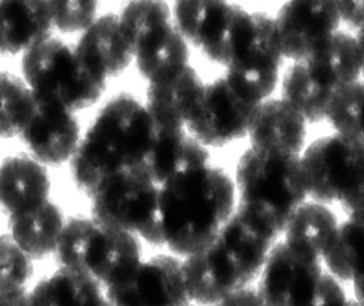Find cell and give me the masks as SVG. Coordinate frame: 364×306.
I'll return each mask as SVG.
<instances>
[{"instance_id":"cell-27","label":"cell","mask_w":364,"mask_h":306,"mask_svg":"<svg viewBox=\"0 0 364 306\" xmlns=\"http://www.w3.org/2000/svg\"><path fill=\"white\" fill-rule=\"evenodd\" d=\"M321 263L350 289L363 283L364 224L345 217Z\"/></svg>"},{"instance_id":"cell-25","label":"cell","mask_w":364,"mask_h":306,"mask_svg":"<svg viewBox=\"0 0 364 306\" xmlns=\"http://www.w3.org/2000/svg\"><path fill=\"white\" fill-rule=\"evenodd\" d=\"M76 45L106 78L121 75L134 59L120 16L114 13L97 18L82 33Z\"/></svg>"},{"instance_id":"cell-11","label":"cell","mask_w":364,"mask_h":306,"mask_svg":"<svg viewBox=\"0 0 364 306\" xmlns=\"http://www.w3.org/2000/svg\"><path fill=\"white\" fill-rule=\"evenodd\" d=\"M287 62L274 16L255 11L252 24L225 67V75L242 93L263 103L278 95Z\"/></svg>"},{"instance_id":"cell-19","label":"cell","mask_w":364,"mask_h":306,"mask_svg":"<svg viewBox=\"0 0 364 306\" xmlns=\"http://www.w3.org/2000/svg\"><path fill=\"white\" fill-rule=\"evenodd\" d=\"M205 84L191 65L149 82L146 107L155 125L165 129H185Z\"/></svg>"},{"instance_id":"cell-17","label":"cell","mask_w":364,"mask_h":306,"mask_svg":"<svg viewBox=\"0 0 364 306\" xmlns=\"http://www.w3.org/2000/svg\"><path fill=\"white\" fill-rule=\"evenodd\" d=\"M20 138L33 157L46 165L71 160L82 140L80 123L73 112L38 97Z\"/></svg>"},{"instance_id":"cell-28","label":"cell","mask_w":364,"mask_h":306,"mask_svg":"<svg viewBox=\"0 0 364 306\" xmlns=\"http://www.w3.org/2000/svg\"><path fill=\"white\" fill-rule=\"evenodd\" d=\"M1 88V116L0 127L4 139L20 136L36 105V95L26 82L14 74L3 72Z\"/></svg>"},{"instance_id":"cell-37","label":"cell","mask_w":364,"mask_h":306,"mask_svg":"<svg viewBox=\"0 0 364 306\" xmlns=\"http://www.w3.org/2000/svg\"><path fill=\"white\" fill-rule=\"evenodd\" d=\"M351 291H353L355 299H357L358 301L364 306V282L358 285V286L353 287V288L351 289Z\"/></svg>"},{"instance_id":"cell-14","label":"cell","mask_w":364,"mask_h":306,"mask_svg":"<svg viewBox=\"0 0 364 306\" xmlns=\"http://www.w3.org/2000/svg\"><path fill=\"white\" fill-rule=\"evenodd\" d=\"M287 62L304 60L342 29L338 0H289L274 16Z\"/></svg>"},{"instance_id":"cell-12","label":"cell","mask_w":364,"mask_h":306,"mask_svg":"<svg viewBox=\"0 0 364 306\" xmlns=\"http://www.w3.org/2000/svg\"><path fill=\"white\" fill-rule=\"evenodd\" d=\"M261 104L220 76L204 86L186 129L203 146L223 148L248 138Z\"/></svg>"},{"instance_id":"cell-20","label":"cell","mask_w":364,"mask_h":306,"mask_svg":"<svg viewBox=\"0 0 364 306\" xmlns=\"http://www.w3.org/2000/svg\"><path fill=\"white\" fill-rule=\"evenodd\" d=\"M52 200V180L46 165L28 155L7 157L0 169V204L7 218Z\"/></svg>"},{"instance_id":"cell-1","label":"cell","mask_w":364,"mask_h":306,"mask_svg":"<svg viewBox=\"0 0 364 306\" xmlns=\"http://www.w3.org/2000/svg\"><path fill=\"white\" fill-rule=\"evenodd\" d=\"M279 239L276 231L236 208L208 244L183 259L191 303L216 306L232 293L255 284Z\"/></svg>"},{"instance_id":"cell-23","label":"cell","mask_w":364,"mask_h":306,"mask_svg":"<svg viewBox=\"0 0 364 306\" xmlns=\"http://www.w3.org/2000/svg\"><path fill=\"white\" fill-rule=\"evenodd\" d=\"M48 1H0V50L4 55L27 53L52 37Z\"/></svg>"},{"instance_id":"cell-40","label":"cell","mask_w":364,"mask_h":306,"mask_svg":"<svg viewBox=\"0 0 364 306\" xmlns=\"http://www.w3.org/2000/svg\"><path fill=\"white\" fill-rule=\"evenodd\" d=\"M186 306H199V305H196V304H193V303H189L188 305H186Z\"/></svg>"},{"instance_id":"cell-16","label":"cell","mask_w":364,"mask_h":306,"mask_svg":"<svg viewBox=\"0 0 364 306\" xmlns=\"http://www.w3.org/2000/svg\"><path fill=\"white\" fill-rule=\"evenodd\" d=\"M245 8L221 0H180L173 18L187 42L225 67L232 39Z\"/></svg>"},{"instance_id":"cell-21","label":"cell","mask_w":364,"mask_h":306,"mask_svg":"<svg viewBox=\"0 0 364 306\" xmlns=\"http://www.w3.org/2000/svg\"><path fill=\"white\" fill-rule=\"evenodd\" d=\"M344 219L338 206L308 199L285 225L281 240L293 250L321 263Z\"/></svg>"},{"instance_id":"cell-7","label":"cell","mask_w":364,"mask_h":306,"mask_svg":"<svg viewBox=\"0 0 364 306\" xmlns=\"http://www.w3.org/2000/svg\"><path fill=\"white\" fill-rule=\"evenodd\" d=\"M22 71L36 97L73 114L95 105L107 80L76 44L55 37L25 53Z\"/></svg>"},{"instance_id":"cell-2","label":"cell","mask_w":364,"mask_h":306,"mask_svg":"<svg viewBox=\"0 0 364 306\" xmlns=\"http://www.w3.org/2000/svg\"><path fill=\"white\" fill-rule=\"evenodd\" d=\"M237 208L235 182L210 163L184 170L159 186L164 248L186 258L208 244Z\"/></svg>"},{"instance_id":"cell-9","label":"cell","mask_w":364,"mask_h":306,"mask_svg":"<svg viewBox=\"0 0 364 306\" xmlns=\"http://www.w3.org/2000/svg\"><path fill=\"white\" fill-rule=\"evenodd\" d=\"M309 199L342 207L364 187V143L332 131L300 155Z\"/></svg>"},{"instance_id":"cell-5","label":"cell","mask_w":364,"mask_h":306,"mask_svg":"<svg viewBox=\"0 0 364 306\" xmlns=\"http://www.w3.org/2000/svg\"><path fill=\"white\" fill-rule=\"evenodd\" d=\"M362 78L357 38L341 29L304 60L287 62L278 95L293 105L309 124L326 122L334 97Z\"/></svg>"},{"instance_id":"cell-30","label":"cell","mask_w":364,"mask_h":306,"mask_svg":"<svg viewBox=\"0 0 364 306\" xmlns=\"http://www.w3.org/2000/svg\"><path fill=\"white\" fill-rule=\"evenodd\" d=\"M326 122L331 131L364 143V80L343 89L332 101Z\"/></svg>"},{"instance_id":"cell-32","label":"cell","mask_w":364,"mask_h":306,"mask_svg":"<svg viewBox=\"0 0 364 306\" xmlns=\"http://www.w3.org/2000/svg\"><path fill=\"white\" fill-rule=\"evenodd\" d=\"M342 29L355 33L364 29V0H338Z\"/></svg>"},{"instance_id":"cell-10","label":"cell","mask_w":364,"mask_h":306,"mask_svg":"<svg viewBox=\"0 0 364 306\" xmlns=\"http://www.w3.org/2000/svg\"><path fill=\"white\" fill-rule=\"evenodd\" d=\"M90 201L91 216L134 234L149 246L164 248L159 186L141 169L108 178Z\"/></svg>"},{"instance_id":"cell-31","label":"cell","mask_w":364,"mask_h":306,"mask_svg":"<svg viewBox=\"0 0 364 306\" xmlns=\"http://www.w3.org/2000/svg\"><path fill=\"white\" fill-rule=\"evenodd\" d=\"M54 28L61 33H84L97 20V3L91 0L48 1Z\"/></svg>"},{"instance_id":"cell-39","label":"cell","mask_w":364,"mask_h":306,"mask_svg":"<svg viewBox=\"0 0 364 306\" xmlns=\"http://www.w3.org/2000/svg\"><path fill=\"white\" fill-rule=\"evenodd\" d=\"M102 306H114V305H112V304L110 303V301H109V300H108V297H107V300H106V301L104 302V304Z\"/></svg>"},{"instance_id":"cell-34","label":"cell","mask_w":364,"mask_h":306,"mask_svg":"<svg viewBox=\"0 0 364 306\" xmlns=\"http://www.w3.org/2000/svg\"><path fill=\"white\" fill-rule=\"evenodd\" d=\"M345 217L364 224V187L348 203L341 207Z\"/></svg>"},{"instance_id":"cell-26","label":"cell","mask_w":364,"mask_h":306,"mask_svg":"<svg viewBox=\"0 0 364 306\" xmlns=\"http://www.w3.org/2000/svg\"><path fill=\"white\" fill-rule=\"evenodd\" d=\"M29 299L33 306H102L107 295L89 274L56 266V269L36 280Z\"/></svg>"},{"instance_id":"cell-24","label":"cell","mask_w":364,"mask_h":306,"mask_svg":"<svg viewBox=\"0 0 364 306\" xmlns=\"http://www.w3.org/2000/svg\"><path fill=\"white\" fill-rule=\"evenodd\" d=\"M65 219L63 208L54 200L7 218L12 239L37 263L54 258Z\"/></svg>"},{"instance_id":"cell-6","label":"cell","mask_w":364,"mask_h":306,"mask_svg":"<svg viewBox=\"0 0 364 306\" xmlns=\"http://www.w3.org/2000/svg\"><path fill=\"white\" fill-rule=\"evenodd\" d=\"M142 240L95 217L68 219L54 259L92 276L104 288L127 278L146 257Z\"/></svg>"},{"instance_id":"cell-18","label":"cell","mask_w":364,"mask_h":306,"mask_svg":"<svg viewBox=\"0 0 364 306\" xmlns=\"http://www.w3.org/2000/svg\"><path fill=\"white\" fill-rule=\"evenodd\" d=\"M309 122L279 95L259 106L249 133V146L301 155L308 142Z\"/></svg>"},{"instance_id":"cell-38","label":"cell","mask_w":364,"mask_h":306,"mask_svg":"<svg viewBox=\"0 0 364 306\" xmlns=\"http://www.w3.org/2000/svg\"><path fill=\"white\" fill-rule=\"evenodd\" d=\"M350 306H363V305H362V304L360 303V302L358 301V300L355 299V300H353V304H351Z\"/></svg>"},{"instance_id":"cell-13","label":"cell","mask_w":364,"mask_h":306,"mask_svg":"<svg viewBox=\"0 0 364 306\" xmlns=\"http://www.w3.org/2000/svg\"><path fill=\"white\" fill-rule=\"evenodd\" d=\"M105 290L114 306H186L191 303L183 258L169 252L144 257L127 278Z\"/></svg>"},{"instance_id":"cell-22","label":"cell","mask_w":364,"mask_h":306,"mask_svg":"<svg viewBox=\"0 0 364 306\" xmlns=\"http://www.w3.org/2000/svg\"><path fill=\"white\" fill-rule=\"evenodd\" d=\"M208 163L210 155L206 146L185 129L156 126L150 152L140 169L161 186L180 172Z\"/></svg>"},{"instance_id":"cell-33","label":"cell","mask_w":364,"mask_h":306,"mask_svg":"<svg viewBox=\"0 0 364 306\" xmlns=\"http://www.w3.org/2000/svg\"><path fill=\"white\" fill-rule=\"evenodd\" d=\"M216 306H268V304L262 297L255 283L251 286L232 293Z\"/></svg>"},{"instance_id":"cell-29","label":"cell","mask_w":364,"mask_h":306,"mask_svg":"<svg viewBox=\"0 0 364 306\" xmlns=\"http://www.w3.org/2000/svg\"><path fill=\"white\" fill-rule=\"evenodd\" d=\"M0 297L29 293L36 280L37 261L8 233L0 237Z\"/></svg>"},{"instance_id":"cell-36","label":"cell","mask_w":364,"mask_h":306,"mask_svg":"<svg viewBox=\"0 0 364 306\" xmlns=\"http://www.w3.org/2000/svg\"><path fill=\"white\" fill-rule=\"evenodd\" d=\"M355 38H357L358 45H359L360 56H361L362 63V78L364 80V29L355 33Z\"/></svg>"},{"instance_id":"cell-35","label":"cell","mask_w":364,"mask_h":306,"mask_svg":"<svg viewBox=\"0 0 364 306\" xmlns=\"http://www.w3.org/2000/svg\"><path fill=\"white\" fill-rule=\"evenodd\" d=\"M0 306H33L29 299V293L12 297H0Z\"/></svg>"},{"instance_id":"cell-3","label":"cell","mask_w":364,"mask_h":306,"mask_svg":"<svg viewBox=\"0 0 364 306\" xmlns=\"http://www.w3.org/2000/svg\"><path fill=\"white\" fill-rule=\"evenodd\" d=\"M155 129L146 105L135 97L119 94L110 99L70 160L78 190L90 199L108 178L140 169L150 152Z\"/></svg>"},{"instance_id":"cell-8","label":"cell","mask_w":364,"mask_h":306,"mask_svg":"<svg viewBox=\"0 0 364 306\" xmlns=\"http://www.w3.org/2000/svg\"><path fill=\"white\" fill-rule=\"evenodd\" d=\"M140 75L155 82L189 65L188 42L166 1L137 0L120 14Z\"/></svg>"},{"instance_id":"cell-15","label":"cell","mask_w":364,"mask_h":306,"mask_svg":"<svg viewBox=\"0 0 364 306\" xmlns=\"http://www.w3.org/2000/svg\"><path fill=\"white\" fill-rule=\"evenodd\" d=\"M325 275L321 261L293 250L280 238L257 286L268 306H312Z\"/></svg>"},{"instance_id":"cell-4","label":"cell","mask_w":364,"mask_h":306,"mask_svg":"<svg viewBox=\"0 0 364 306\" xmlns=\"http://www.w3.org/2000/svg\"><path fill=\"white\" fill-rule=\"evenodd\" d=\"M237 208L282 235L294 212L309 199L299 155L248 146L234 173Z\"/></svg>"}]
</instances>
